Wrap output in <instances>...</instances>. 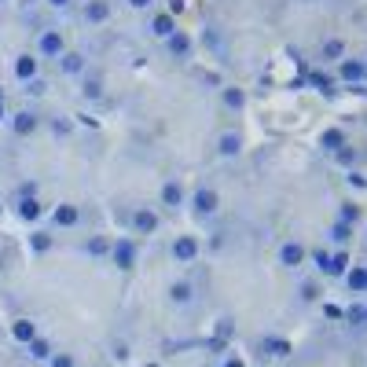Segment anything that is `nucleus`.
Here are the masks:
<instances>
[{"mask_svg":"<svg viewBox=\"0 0 367 367\" xmlns=\"http://www.w3.org/2000/svg\"><path fill=\"white\" fill-rule=\"evenodd\" d=\"M107 261L117 268V272H133L140 265V243L129 239V235H117V239H111V254Z\"/></svg>","mask_w":367,"mask_h":367,"instance_id":"obj_1","label":"nucleus"},{"mask_svg":"<svg viewBox=\"0 0 367 367\" xmlns=\"http://www.w3.org/2000/svg\"><path fill=\"white\" fill-rule=\"evenodd\" d=\"M275 265H279L283 272H301L309 265V246L301 239H283L279 246H275Z\"/></svg>","mask_w":367,"mask_h":367,"instance_id":"obj_2","label":"nucleus"},{"mask_svg":"<svg viewBox=\"0 0 367 367\" xmlns=\"http://www.w3.org/2000/svg\"><path fill=\"white\" fill-rule=\"evenodd\" d=\"M67 48H70V44H67V33L56 30V26H44V30L37 33V41H33V56H37V59H51V63H56Z\"/></svg>","mask_w":367,"mask_h":367,"instance_id":"obj_3","label":"nucleus"},{"mask_svg":"<svg viewBox=\"0 0 367 367\" xmlns=\"http://www.w3.org/2000/svg\"><path fill=\"white\" fill-rule=\"evenodd\" d=\"M188 206H191V213L199 217V220L217 217L220 213V191L209 188V184H199L195 191H188Z\"/></svg>","mask_w":367,"mask_h":367,"instance_id":"obj_4","label":"nucleus"},{"mask_svg":"<svg viewBox=\"0 0 367 367\" xmlns=\"http://www.w3.org/2000/svg\"><path fill=\"white\" fill-rule=\"evenodd\" d=\"M162 228V209L158 206H136L129 213V231L133 235H154Z\"/></svg>","mask_w":367,"mask_h":367,"instance_id":"obj_5","label":"nucleus"},{"mask_svg":"<svg viewBox=\"0 0 367 367\" xmlns=\"http://www.w3.org/2000/svg\"><path fill=\"white\" fill-rule=\"evenodd\" d=\"M184 206H188V188H184V180L169 177L158 188V209H165V213H180Z\"/></svg>","mask_w":367,"mask_h":367,"instance_id":"obj_6","label":"nucleus"},{"mask_svg":"<svg viewBox=\"0 0 367 367\" xmlns=\"http://www.w3.org/2000/svg\"><path fill=\"white\" fill-rule=\"evenodd\" d=\"M169 257L177 261V265H195V261L202 257V243H199V235H177L173 243H169Z\"/></svg>","mask_w":367,"mask_h":367,"instance_id":"obj_7","label":"nucleus"},{"mask_svg":"<svg viewBox=\"0 0 367 367\" xmlns=\"http://www.w3.org/2000/svg\"><path fill=\"white\" fill-rule=\"evenodd\" d=\"M334 77H338V85H345V88H360L364 85V56H345L334 67Z\"/></svg>","mask_w":367,"mask_h":367,"instance_id":"obj_8","label":"nucleus"},{"mask_svg":"<svg viewBox=\"0 0 367 367\" xmlns=\"http://www.w3.org/2000/svg\"><path fill=\"white\" fill-rule=\"evenodd\" d=\"M11 77L22 81V85L37 81V77H41V59H37L33 51H19V56L11 59Z\"/></svg>","mask_w":367,"mask_h":367,"instance_id":"obj_9","label":"nucleus"},{"mask_svg":"<svg viewBox=\"0 0 367 367\" xmlns=\"http://www.w3.org/2000/svg\"><path fill=\"white\" fill-rule=\"evenodd\" d=\"M48 220H51V228H56V231H70V228L81 225V206H77V202H59V206H51Z\"/></svg>","mask_w":367,"mask_h":367,"instance_id":"obj_10","label":"nucleus"},{"mask_svg":"<svg viewBox=\"0 0 367 367\" xmlns=\"http://www.w3.org/2000/svg\"><path fill=\"white\" fill-rule=\"evenodd\" d=\"M8 125H11V133L15 136H33V133H41V125H44V117L37 114V111H15V114H8Z\"/></svg>","mask_w":367,"mask_h":367,"instance_id":"obj_11","label":"nucleus"},{"mask_svg":"<svg viewBox=\"0 0 367 367\" xmlns=\"http://www.w3.org/2000/svg\"><path fill=\"white\" fill-rule=\"evenodd\" d=\"M165 51H169V59H177V63H191L195 56V37L188 30H177L173 37H165Z\"/></svg>","mask_w":367,"mask_h":367,"instance_id":"obj_12","label":"nucleus"},{"mask_svg":"<svg viewBox=\"0 0 367 367\" xmlns=\"http://www.w3.org/2000/svg\"><path fill=\"white\" fill-rule=\"evenodd\" d=\"M195 294H199V291H195L191 279H173V283H169V291H165V297H169V305H173V309H191Z\"/></svg>","mask_w":367,"mask_h":367,"instance_id":"obj_13","label":"nucleus"},{"mask_svg":"<svg viewBox=\"0 0 367 367\" xmlns=\"http://www.w3.org/2000/svg\"><path fill=\"white\" fill-rule=\"evenodd\" d=\"M56 67L63 77H81L88 70V59H85V51H77V48H67L63 56L56 59Z\"/></svg>","mask_w":367,"mask_h":367,"instance_id":"obj_14","label":"nucleus"},{"mask_svg":"<svg viewBox=\"0 0 367 367\" xmlns=\"http://www.w3.org/2000/svg\"><path fill=\"white\" fill-rule=\"evenodd\" d=\"M316 143L323 147V154H338V151H342L345 143H349V133H345L342 125H323L320 136H316Z\"/></svg>","mask_w":367,"mask_h":367,"instance_id":"obj_15","label":"nucleus"},{"mask_svg":"<svg viewBox=\"0 0 367 367\" xmlns=\"http://www.w3.org/2000/svg\"><path fill=\"white\" fill-rule=\"evenodd\" d=\"M345 56H349L345 37H323V41H320V59H323V67H338Z\"/></svg>","mask_w":367,"mask_h":367,"instance_id":"obj_16","label":"nucleus"},{"mask_svg":"<svg viewBox=\"0 0 367 367\" xmlns=\"http://www.w3.org/2000/svg\"><path fill=\"white\" fill-rule=\"evenodd\" d=\"M81 99L85 103H99L103 96H107V81H103V74H96V70H85L81 74Z\"/></svg>","mask_w":367,"mask_h":367,"instance_id":"obj_17","label":"nucleus"},{"mask_svg":"<svg viewBox=\"0 0 367 367\" xmlns=\"http://www.w3.org/2000/svg\"><path fill=\"white\" fill-rule=\"evenodd\" d=\"M114 15V8H111V0H85L81 4V19L88 26H107Z\"/></svg>","mask_w":367,"mask_h":367,"instance_id":"obj_18","label":"nucleus"},{"mask_svg":"<svg viewBox=\"0 0 367 367\" xmlns=\"http://www.w3.org/2000/svg\"><path fill=\"white\" fill-rule=\"evenodd\" d=\"M305 85L312 88V92H320V96H334L338 92V77H334V70H309L305 74Z\"/></svg>","mask_w":367,"mask_h":367,"instance_id":"obj_19","label":"nucleus"},{"mask_svg":"<svg viewBox=\"0 0 367 367\" xmlns=\"http://www.w3.org/2000/svg\"><path fill=\"white\" fill-rule=\"evenodd\" d=\"M147 30L151 37H158V41H165V37H173L180 30V22L169 15V11H151V19H147Z\"/></svg>","mask_w":367,"mask_h":367,"instance_id":"obj_20","label":"nucleus"},{"mask_svg":"<svg viewBox=\"0 0 367 367\" xmlns=\"http://www.w3.org/2000/svg\"><path fill=\"white\" fill-rule=\"evenodd\" d=\"M261 352L272 357V360H286L294 352V342H291V338H283V334H265V338H261Z\"/></svg>","mask_w":367,"mask_h":367,"instance_id":"obj_21","label":"nucleus"},{"mask_svg":"<svg viewBox=\"0 0 367 367\" xmlns=\"http://www.w3.org/2000/svg\"><path fill=\"white\" fill-rule=\"evenodd\" d=\"M246 103H250V96H246V88L239 85H220V107L231 111V114H243Z\"/></svg>","mask_w":367,"mask_h":367,"instance_id":"obj_22","label":"nucleus"},{"mask_svg":"<svg viewBox=\"0 0 367 367\" xmlns=\"http://www.w3.org/2000/svg\"><path fill=\"white\" fill-rule=\"evenodd\" d=\"M217 154L220 158H239L243 154V133H235V129H225V133L217 136Z\"/></svg>","mask_w":367,"mask_h":367,"instance_id":"obj_23","label":"nucleus"},{"mask_svg":"<svg viewBox=\"0 0 367 367\" xmlns=\"http://www.w3.org/2000/svg\"><path fill=\"white\" fill-rule=\"evenodd\" d=\"M26 246H30L33 257H44V254H51V246H56V235H51L48 228H30V235H26Z\"/></svg>","mask_w":367,"mask_h":367,"instance_id":"obj_24","label":"nucleus"},{"mask_svg":"<svg viewBox=\"0 0 367 367\" xmlns=\"http://www.w3.org/2000/svg\"><path fill=\"white\" fill-rule=\"evenodd\" d=\"M15 217L22 225H37L44 217V202L41 199H15Z\"/></svg>","mask_w":367,"mask_h":367,"instance_id":"obj_25","label":"nucleus"},{"mask_svg":"<svg viewBox=\"0 0 367 367\" xmlns=\"http://www.w3.org/2000/svg\"><path fill=\"white\" fill-rule=\"evenodd\" d=\"M334 220H342V225L357 228L360 220H364V206H360L357 199H342V202H338V213H334Z\"/></svg>","mask_w":367,"mask_h":367,"instance_id":"obj_26","label":"nucleus"},{"mask_svg":"<svg viewBox=\"0 0 367 367\" xmlns=\"http://www.w3.org/2000/svg\"><path fill=\"white\" fill-rule=\"evenodd\" d=\"M37 334H41V331H37V323H33L30 316H19V320H11V338H15L19 345H30Z\"/></svg>","mask_w":367,"mask_h":367,"instance_id":"obj_27","label":"nucleus"},{"mask_svg":"<svg viewBox=\"0 0 367 367\" xmlns=\"http://www.w3.org/2000/svg\"><path fill=\"white\" fill-rule=\"evenodd\" d=\"M349 265H352L349 246H334L331 250V275H327V279H342V275L349 272Z\"/></svg>","mask_w":367,"mask_h":367,"instance_id":"obj_28","label":"nucleus"},{"mask_svg":"<svg viewBox=\"0 0 367 367\" xmlns=\"http://www.w3.org/2000/svg\"><path fill=\"white\" fill-rule=\"evenodd\" d=\"M81 254L96 257V261H103V257L111 254V239H107V235H88V239L81 243Z\"/></svg>","mask_w":367,"mask_h":367,"instance_id":"obj_29","label":"nucleus"},{"mask_svg":"<svg viewBox=\"0 0 367 367\" xmlns=\"http://www.w3.org/2000/svg\"><path fill=\"white\" fill-rule=\"evenodd\" d=\"M309 265L316 268V275H331V246H316V250H309Z\"/></svg>","mask_w":367,"mask_h":367,"instance_id":"obj_30","label":"nucleus"},{"mask_svg":"<svg viewBox=\"0 0 367 367\" xmlns=\"http://www.w3.org/2000/svg\"><path fill=\"white\" fill-rule=\"evenodd\" d=\"M352 235H357V228L342 225V220H331V228H327V239L334 246H352Z\"/></svg>","mask_w":367,"mask_h":367,"instance_id":"obj_31","label":"nucleus"},{"mask_svg":"<svg viewBox=\"0 0 367 367\" xmlns=\"http://www.w3.org/2000/svg\"><path fill=\"white\" fill-rule=\"evenodd\" d=\"M345 286L352 294H364V286H367V265H349V272L342 275Z\"/></svg>","mask_w":367,"mask_h":367,"instance_id":"obj_32","label":"nucleus"},{"mask_svg":"<svg viewBox=\"0 0 367 367\" xmlns=\"http://www.w3.org/2000/svg\"><path fill=\"white\" fill-rule=\"evenodd\" d=\"M320 294H323L320 279H305V283L297 286V301H301V305H316V301H320Z\"/></svg>","mask_w":367,"mask_h":367,"instance_id":"obj_33","label":"nucleus"},{"mask_svg":"<svg viewBox=\"0 0 367 367\" xmlns=\"http://www.w3.org/2000/svg\"><path fill=\"white\" fill-rule=\"evenodd\" d=\"M26 349H30V360H41V364H48V360H51V352H56L44 334H37V338H33V342L26 345Z\"/></svg>","mask_w":367,"mask_h":367,"instance_id":"obj_34","label":"nucleus"},{"mask_svg":"<svg viewBox=\"0 0 367 367\" xmlns=\"http://www.w3.org/2000/svg\"><path fill=\"white\" fill-rule=\"evenodd\" d=\"M331 158H334V165H342V169H357V162H360V151L352 147V143H345V147L338 151V154H331Z\"/></svg>","mask_w":367,"mask_h":367,"instance_id":"obj_35","label":"nucleus"},{"mask_svg":"<svg viewBox=\"0 0 367 367\" xmlns=\"http://www.w3.org/2000/svg\"><path fill=\"white\" fill-rule=\"evenodd\" d=\"M342 320L349 327H364V301H352L349 309H342Z\"/></svg>","mask_w":367,"mask_h":367,"instance_id":"obj_36","label":"nucleus"},{"mask_svg":"<svg viewBox=\"0 0 367 367\" xmlns=\"http://www.w3.org/2000/svg\"><path fill=\"white\" fill-rule=\"evenodd\" d=\"M129 357H133V349H129V342H125V338H114V342H111V360L125 364Z\"/></svg>","mask_w":367,"mask_h":367,"instance_id":"obj_37","label":"nucleus"},{"mask_svg":"<svg viewBox=\"0 0 367 367\" xmlns=\"http://www.w3.org/2000/svg\"><path fill=\"white\" fill-rule=\"evenodd\" d=\"M345 184H349V191H367V173H360V169H345Z\"/></svg>","mask_w":367,"mask_h":367,"instance_id":"obj_38","label":"nucleus"},{"mask_svg":"<svg viewBox=\"0 0 367 367\" xmlns=\"http://www.w3.org/2000/svg\"><path fill=\"white\" fill-rule=\"evenodd\" d=\"M15 199H41V188H37V180H22L15 188Z\"/></svg>","mask_w":367,"mask_h":367,"instance_id":"obj_39","label":"nucleus"},{"mask_svg":"<svg viewBox=\"0 0 367 367\" xmlns=\"http://www.w3.org/2000/svg\"><path fill=\"white\" fill-rule=\"evenodd\" d=\"M48 367H77V357H74V352H51Z\"/></svg>","mask_w":367,"mask_h":367,"instance_id":"obj_40","label":"nucleus"},{"mask_svg":"<svg viewBox=\"0 0 367 367\" xmlns=\"http://www.w3.org/2000/svg\"><path fill=\"white\" fill-rule=\"evenodd\" d=\"M26 96H33V99L48 96V81H44V77H37V81H30V85H26Z\"/></svg>","mask_w":367,"mask_h":367,"instance_id":"obj_41","label":"nucleus"},{"mask_svg":"<svg viewBox=\"0 0 367 367\" xmlns=\"http://www.w3.org/2000/svg\"><path fill=\"white\" fill-rule=\"evenodd\" d=\"M70 122L74 125H81V129H99V122L92 114H85V111H77V114H70Z\"/></svg>","mask_w":367,"mask_h":367,"instance_id":"obj_42","label":"nucleus"},{"mask_svg":"<svg viewBox=\"0 0 367 367\" xmlns=\"http://www.w3.org/2000/svg\"><path fill=\"white\" fill-rule=\"evenodd\" d=\"M51 133H56V136H70L74 122H70V117H56V122H51Z\"/></svg>","mask_w":367,"mask_h":367,"instance_id":"obj_43","label":"nucleus"},{"mask_svg":"<svg viewBox=\"0 0 367 367\" xmlns=\"http://www.w3.org/2000/svg\"><path fill=\"white\" fill-rule=\"evenodd\" d=\"M162 11H169L173 19H180L184 11H188V0H165V8H162Z\"/></svg>","mask_w":367,"mask_h":367,"instance_id":"obj_44","label":"nucleus"},{"mask_svg":"<svg viewBox=\"0 0 367 367\" xmlns=\"http://www.w3.org/2000/svg\"><path fill=\"white\" fill-rule=\"evenodd\" d=\"M323 316L327 320H342V309H338L334 301H323Z\"/></svg>","mask_w":367,"mask_h":367,"instance_id":"obj_45","label":"nucleus"},{"mask_svg":"<svg viewBox=\"0 0 367 367\" xmlns=\"http://www.w3.org/2000/svg\"><path fill=\"white\" fill-rule=\"evenodd\" d=\"M220 367H246V360L239 357V352H228V357L220 360Z\"/></svg>","mask_w":367,"mask_h":367,"instance_id":"obj_46","label":"nucleus"},{"mask_svg":"<svg viewBox=\"0 0 367 367\" xmlns=\"http://www.w3.org/2000/svg\"><path fill=\"white\" fill-rule=\"evenodd\" d=\"M125 4L133 8V11H147V8L154 4V0H125Z\"/></svg>","mask_w":367,"mask_h":367,"instance_id":"obj_47","label":"nucleus"},{"mask_svg":"<svg viewBox=\"0 0 367 367\" xmlns=\"http://www.w3.org/2000/svg\"><path fill=\"white\" fill-rule=\"evenodd\" d=\"M48 8H56V11H67V8H74V0H44Z\"/></svg>","mask_w":367,"mask_h":367,"instance_id":"obj_48","label":"nucleus"},{"mask_svg":"<svg viewBox=\"0 0 367 367\" xmlns=\"http://www.w3.org/2000/svg\"><path fill=\"white\" fill-rule=\"evenodd\" d=\"M202 85H225V81H220V74H213V70H209V74H202Z\"/></svg>","mask_w":367,"mask_h":367,"instance_id":"obj_49","label":"nucleus"},{"mask_svg":"<svg viewBox=\"0 0 367 367\" xmlns=\"http://www.w3.org/2000/svg\"><path fill=\"white\" fill-rule=\"evenodd\" d=\"M220 246H225V235L213 231V239H209V250H220Z\"/></svg>","mask_w":367,"mask_h":367,"instance_id":"obj_50","label":"nucleus"},{"mask_svg":"<svg viewBox=\"0 0 367 367\" xmlns=\"http://www.w3.org/2000/svg\"><path fill=\"white\" fill-rule=\"evenodd\" d=\"M291 88H294V92H301V88H305V74H297V77H291Z\"/></svg>","mask_w":367,"mask_h":367,"instance_id":"obj_51","label":"nucleus"},{"mask_svg":"<svg viewBox=\"0 0 367 367\" xmlns=\"http://www.w3.org/2000/svg\"><path fill=\"white\" fill-rule=\"evenodd\" d=\"M0 122H8V103H0Z\"/></svg>","mask_w":367,"mask_h":367,"instance_id":"obj_52","label":"nucleus"},{"mask_svg":"<svg viewBox=\"0 0 367 367\" xmlns=\"http://www.w3.org/2000/svg\"><path fill=\"white\" fill-rule=\"evenodd\" d=\"M364 85H367V56H364Z\"/></svg>","mask_w":367,"mask_h":367,"instance_id":"obj_53","label":"nucleus"},{"mask_svg":"<svg viewBox=\"0 0 367 367\" xmlns=\"http://www.w3.org/2000/svg\"><path fill=\"white\" fill-rule=\"evenodd\" d=\"M143 367H162V364H158V360H151V364H143Z\"/></svg>","mask_w":367,"mask_h":367,"instance_id":"obj_54","label":"nucleus"},{"mask_svg":"<svg viewBox=\"0 0 367 367\" xmlns=\"http://www.w3.org/2000/svg\"><path fill=\"white\" fill-rule=\"evenodd\" d=\"M301 4H320V0H301Z\"/></svg>","mask_w":367,"mask_h":367,"instance_id":"obj_55","label":"nucleus"},{"mask_svg":"<svg viewBox=\"0 0 367 367\" xmlns=\"http://www.w3.org/2000/svg\"><path fill=\"white\" fill-rule=\"evenodd\" d=\"M364 327H367V305H364Z\"/></svg>","mask_w":367,"mask_h":367,"instance_id":"obj_56","label":"nucleus"},{"mask_svg":"<svg viewBox=\"0 0 367 367\" xmlns=\"http://www.w3.org/2000/svg\"><path fill=\"white\" fill-rule=\"evenodd\" d=\"M0 103H4V88H0Z\"/></svg>","mask_w":367,"mask_h":367,"instance_id":"obj_57","label":"nucleus"},{"mask_svg":"<svg viewBox=\"0 0 367 367\" xmlns=\"http://www.w3.org/2000/svg\"><path fill=\"white\" fill-rule=\"evenodd\" d=\"M0 217H4V202H0Z\"/></svg>","mask_w":367,"mask_h":367,"instance_id":"obj_58","label":"nucleus"},{"mask_svg":"<svg viewBox=\"0 0 367 367\" xmlns=\"http://www.w3.org/2000/svg\"><path fill=\"white\" fill-rule=\"evenodd\" d=\"M0 4H8V0H0Z\"/></svg>","mask_w":367,"mask_h":367,"instance_id":"obj_59","label":"nucleus"},{"mask_svg":"<svg viewBox=\"0 0 367 367\" xmlns=\"http://www.w3.org/2000/svg\"><path fill=\"white\" fill-rule=\"evenodd\" d=\"M364 294H367V286H364Z\"/></svg>","mask_w":367,"mask_h":367,"instance_id":"obj_60","label":"nucleus"}]
</instances>
